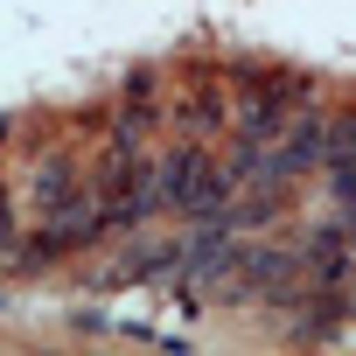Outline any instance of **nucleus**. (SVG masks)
<instances>
[{
    "instance_id": "5",
    "label": "nucleus",
    "mask_w": 356,
    "mask_h": 356,
    "mask_svg": "<svg viewBox=\"0 0 356 356\" xmlns=\"http://www.w3.org/2000/svg\"><path fill=\"white\" fill-rule=\"evenodd\" d=\"M342 154H356V105L328 119V161H342Z\"/></svg>"
},
{
    "instance_id": "2",
    "label": "nucleus",
    "mask_w": 356,
    "mask_h": 356,
    "mask_svg": "<svg viewBox=\"0 0 356 356\" xmlns=\"http://www.w3.org/2000/svg\"><path fill=\"white\" fill-rule=\"evenodd\" d=\"M161 203L182 210V217H196V224L224 217L231 210V168H217L203 147H175L161 161Z\"/></svg>"
},
{
    "instance_id": "4",
    "label": "nucleus",
    "mask_w": 356,
    "mask_h": 356,
    "mask_svg": "<svg viewBox=\"0 0 356 356\" xmlns=\"http://www.w3.org/2000/svg\"><path fill=\"white\" fill-rule=\"evenodd\" d=\"M328 196H335V210H342V217H349V231H356V154L328 161Z\"/></svg>"
},
{
    "instance_id": "3",
    "label": "nucleus",
    "mask_w": 356,
    "mask_h": 356,
    "mask_svg": "<svg viewBox=\"0 0 356 356\" xmlns=\"http://www.w3.org/2000/svg\"><path fill=\"white\" fill-rule=\"evenodd\" d=\"M98 203H105L112 224H147L154 210H168L161 203V168H147L140 147H119L112 140V154L98 168Z\"/></svg>"
},
{
    "instance_id": "6",
    "label": "nucleus",
    "mask_w": 356,
    "mask_h": 356,
    "mask_svg": "<svg viewBox=\"0 0 356 356\" xmlns=\"http://www.w3.org/2000/svg\"><path fill=\"white\" fill-rule=\"evenodd\" d=\"M8 238H15V203H8V189H0V252H8Z\"/></svg>"
},
{
    "instance_id": "1",
    "label": "nucleus",
    "mask_w": 356,
    "mask_h": 356,
    "mask_svg": "<svg viewBox=\"0 0 356 356\" xmlns=\"http://www.w3.org/2000/svg\"><path fill=\"white\" fill-rule=\"evenodd\" d=\"M35 217H42V245L22 252V266H42V259H63V252H84L112 217L98 203V175H84L70 154L42 161L35 168Z\"/></svg>"
}]
</instances>
